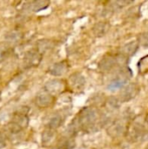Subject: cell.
Segmentation results:
<instances>
[{
  "label": "cell",
  "mask_w": 148,
  "mask_h": 149,
  "mask_svg": "<svg viewBox=\"0 0 148 149\" xmlns=\"http://www.w3.org/2000/svg\"><path fill=\"white\" fill-rule=\"evenodd\" d=\"M98 120L97 110L93 107H85L80 111L77 118L73 120L71 127L72 132L79 131L80 129L88 130L95 126Z\"/></svg>",
  "instance_id": "obj_1"
},
{
  "label": "cell",
  "mask_w": 148,
  "mask_h": 149,
  "mask_svg": "<svg viewBox=\"0 0 148 149\" xmlns=\"http://www.w3.org/2000/svg\"><path fill=\"white\" fill-rule=\"evenodd\" d=\"M29 124V119L27 113L22 111L16 112L11 119V121L8 125V130L12 134H17L24 129Z\"/></svg>",
  "instance_id": "obj_2"
},
{
  "label": "cell",
  "mask_w": 148,
  "mask_h": 149,
  "mask_svg": "<svg viewBox=\"0 0 148 149\" xmlns=\"http://www.w3.org/2000/svg\"><path fill=\"white\" fill-rule=\"evenodd\" d=\"M131 76H132V72H131V70L129 68H127V67L121 68L120 71V74L117 76V78H115L108 85L107 88L109 90H111V91L122 88L126 84V82L131 78Z\"/></svg>",
  "instance_id": "obj_3"
},
{
  "label": "cell",
  "mask_w": 148,
  "mask_h": 149,
  "mask_svg": "<svg viewBox=\"0 0 148 149\" xmlns=\"http://www.w3.org/2000/svg\"><path fill=\"white\" fill-rule=\"evenodd\" d=\"M42 59V54L38 50H31L28 51L24 58V63L25 67L31 68L38 65Z\"/></svg>",
  "instance_id": "obj_4"
},
{
  "label": "cell",
  "mask_w": 148,
  "mask_h": 149,
  "mask_svg": "<svg viewBox=\"0 0 148 149\" xmlns=\"http://www.w3.org/2000/svg\"><path fill=\"white\" fill-rule=\"evenodd\" d=\"M45 92L51 95L59 94L65 90V82L61 79H51L44 86Z\"/></svg>",
  "instance_id": "obj_5"
},
{
  "label": "cell",
  "mask_w": 148,
  "mask_h": 149,
  "mask_svg": "<svg viewBox=\"0 0 148 149\" xmlns=\"http://www.w3.org/2000/svg\"><path fill=\"white\" fill-rule=\"evenodd\" d=\"M139 90H140V88L135 83H132V84L127 85L123 89V91L120 93V100L123 102L130 101L131 100L135 98V96L139 93Z\"/></svg>",
  "instance_id": "obj_6"
},
{
  "label": "cell",
  "mask_w": 148,
  "mask_h": 149,
  "mask_svg": "<svg viewBox=\"0 0 148 149\" xmlns=\"http://www.w3.org/2000/svg\"><path fill=\"white\" fill-rule=\"evenodd\" d=\"M119 64V58L114 56L105 57L99 64V67L102 72H109Z\"/></svg>",
  "instance_id": "obj_7"
},
{
  "label": "cell",
  "mask_w": 148,
  "mask_h": 149,
  "mask_svg": "<svg viewBox=\"0 0 148 149\" xmlns=\"http://www.w3.org/2000/svg\"><path fill=\"white\" fill-rule=\"evenodd\" d=\"M54 101V98L52 95H51L50 93L44 92V93H40L39 94L37 95L36 99H35V103L38 107H42V108H45L50 107Z\"/></svg>",
  "instance_id": "obj_8"
},
{
  "label": "cell",
  "mask_w": 148,
  "mask_h": 149,
  "mask_svg": "<svg viewBox=\"0 0 148 149\" xmlns=\"http://www.w3.org/2000/svg\"><path fill=\"white\" fill-rule=\"evenodd\" d=\"M68 71V65L66 62L55 63L49 68V72L53 76H61Z\"/></svg>",
  "instance_id": "obj_9"
},
{
  "label": "cell",
  "mask_w": 148,
  "mask_h": 149,
  "mask_svg": "<svg viewBox=\"0 0 148 149\" xmlns=\"http://www.w3.org/2000/svg\"><path fill=\"white\" fill-rule=\"evenodd\" d=\"M70 85L72 88H74L75 90H79L81 88L84 87L85 84V79L84 78V76H82L80 73L79 72H75L73 73L71 77H70Z\"/></svg>",
  "instance_id": "obj_10"
},
{
  "label": "cell",
  "mask_w": 148,
  "mask_h": 149,
  "mask_svg": "<svg viewBox=\"0 0 148 149\" xmlns=\"http://www.w3.org/2000/svg\"><path fill=\"white\" fill-rule=\"evenodd\" d=\"M138 48L139 43L133 41L121 48V53L124 57H131L135 54V52L138 51Z\"/></svg>",
  "instance_id": "obj_11"
},
{
  "label": "cell",
  "mask_w": 148,
  "mask_h": 149,
  "mask_svg": "<svg viewBox=\"0 0 148 149\" xmlns=\"http://www.w3.org/2000/svg\"><path fill=\"white\" fill-rule=\"evenodd\" d=\"M50 3L48 1H43V0H38V1H34L31 2L28 4V9L31 11L33 12H38L41 11L44 9H46L49 6Z\"/></svg>",
  "instance_id": "obj_12"
},
{
  "label": "cell",
  "mask_w": 148,
  "mask_h": 149,
  "mask_svg": "<svg viewBox=\"0 0 148 149\" xmlns=\"http://www.w3.org/2000/svg\"><path fill=\"white\" fill-rule=\"evenodd\" d=\"M109 29V24L107 23H98L94 25L93 27V32L97 37H100L105 35V33H106V31Z\"/></svg>",
  "instance_id": "obj_13"
},
{
  "label": "cell",
  "mask_w": 148,
  "mask_h": 149,
  "mask_svg": "<svg viewBox=\"0 0 148 149\" xmlns=\"http://www.w3.org/2000/svg\"><path fill=\"white\" fill-rule=\"evenodd\" d=\"M55 136V133L54 130L51 129H46L43 134H42V143L44 146H48L51 143V141H53Z\"/></svg>",
  "instance_id": "obj_14"
},
{
  "label": "cell",
  "mask_w": 148,
  "mask_h": 149,
  "mask_svg": "<svg viewBox=\"0 0 148 149\" xmlns=\"http://www.w3.org/2000/svg\"><path fill=\"white\" fill-rule=\"evenodd\" d=\"M61 124H62V118H61V116L58 115V114H55V115H53L50 119V120H49V122L47 124V127H48L49 129L55 130L56 128L59 127Z\"/></svg>",
  "instance_id": "obj_15"
},
{
  "label": "cell",
  "mask_w": 148,
  "mask_h": 149,
  "mask_svg": "<svg viewBox=\"0 0 148 149\" xmlns=\"http://www.w3.org/2000/svg\"><path fill=\"white\" fill-rule=\"evenodd\" d=\"M52 48V43L50 40L47 39H43L38 41V51L42 54L44 52H45L46 51L50 50Z\"/></svg>",
  "instance_id": "obj_16"
},
{
  "label": "cell",
  "mask_w": 148,
  "mask_h": 149,
  "mask_svg": "<svg viewBox=\"0 0 148 149\" xmlns=\"http://www.w3.org/2000/svg\"><path fill=\"white\" fill-rule=\"evenodd\" d=\"M6 40L10 43H16L18 42L22 38V33L18 31H12L6 36Z\"/></svg>",
  "instance_id": "obj_17"
},
{
  "label": "cell",
  "mask_w": 148,
  "mask_h": 149,
  "mask_svg": "<svg viewBox=\"0 0 148 149\" xmlns=\"http://www.w3.org/2000/svg\"><path fill=\"white\" fill-rule=\"evenodd\" d=\"M139 43L145 46V47H148V32H144L141 33L139 37Z\"/></svg>",
  "instance_id": "obj_18"
},
{
  "label": "cell",
  "mask_w": 148,
  "mask_h": 149,
  "mask_svg": "<svg viewBox=\"0 0 148 149\" xmlns=\"http://www.w3.org/2000/svg\"><path fill=\"white\" fill-rule=\"evenodd\" d=\"M6 146V136L5 134L0 133V149L5 148Z\"/></svg>",
  "instance_id": "obj_19"
},
{
  "label": "cell",
  "mask_w": 148,
  "mask_h": 149,
  "mask_svg": "<svg viewBox=\"0 0 148 149\" xmlns=\"http://www.w3.org/2000/svg\"><path fill=\"white\" fill-rule=\"evenodd\" d=\"M72 148V147H71V145L69 144H65V147H63V148H57V149H71Z\"/></svg>",
  "instance_id": "obj_20"
},
{
  "label": "cell",
  "mask_w": 148,
  "mask_h": 149,
  "mask_svg": "<svg viewBox=\"0 0 148 149\" xmlns=\"http://www.w3.org/2000/svg\"><path fill=\"white\" fill-rule=\"evenodd\" d=\"M0 100H1V92H0Z\"/></svg>",
  "instance_id": "obj_21"
}]
</instances>
